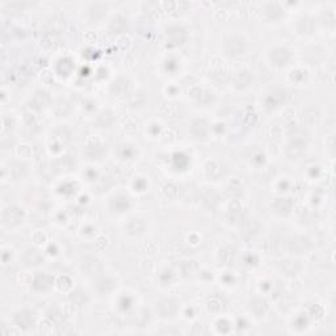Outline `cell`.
<instances>
[{
	"instance_id": "6da1fadb",
	"label": "cell",
	"mask_w": 336,
	"mask_h": 336,
	"mask_svg": "<svg viewBox=\"0 0 336 336\" xmlns=\"http://www.w3.org/2000/svg\"><path fill=\"white\" fill-rule=\"evenodd\" d=\"M247 44L246 40L240 36H230L226 38L224 41V50L229 55H233V57H237V55H242V54L246 53Z\"/></svg>"
},
{
	"instance_id": "7a4b0ae2",
	"label": "cell",
	"mask_w": 336,
	"mask_h": 336,
	"mask_svg": "<svg viewBox=\"0 0 336 336\" xmlns=\"http://www.w3.org/2000/svg\"><path fill=\"white\" fill-rule=\"evenodd\" d=\"M3 222L4 224L14 227L17 226L20 222H23V211L17 207H9L3 211Z\"/></svg>"
},
{
	"instance_id": "3957f363",
	"label": "cell",
	"mask_w": 336,
	"mask_h": 336,
	"mask_svg": "<svg viewBox=\"0 0 336 336\" xmlns=\"http://www.w3.org/2000/svg\"><path fill=\"white\" fill-rule=\"evenodd\" d=\"M157 310L160 314V317L163 318H171V317H175L177 310H179V305L175 300L172 298H167V300L160 301L157 306Z\"/></svg>"
},
{
	"instance_id": "277c9868",
	"label": "cell",
	"mask_w": 336,
	"mask_h": 336,
	"mask_svg": "<svg viewBox=\"0 0 336 336\" xmlns=\"http://www.w3.org/2000/svg\"><path fill=\"white\" fill-rule=\"evenodd\" d=\"M252 81V72L248 70H240L234 75L233 85L237 90H244L247 87H250Z\"/></svg>"
},
{
	"instance_id": "5b68a950",
	"label": "cell",
	"mask_w": 336,
	"mask_h": 336,
	"mask_svg": "<svg viewBox=\"0 0 336 336\" xmlns=\"http://www.w3.org/2000/svg\"><path fill=\"white\" fill-rule=\"evenodd\" d=\"M269 58L276 66H285L290 59V53L285 48H274L269 53Z\"/></svg>"
},
{
	"instance_id": "8992f818",
	"label": "cell",
	"mask_w": 336,
	"mask_h": 336,
	"mask_svg": "<svg viewBox=\"0 0 336 336\" xmlns=\"http://www.w3.org/2000/svg\"><path fill=\"white\" fill-rule=\"evenodd\" d=\"M144 229H146V222L142 218H131V220L125 224V230L128 231L129 235H133V237H137V235H141V234L144 233Z\"/></svg>"
},
{
	"instance_id": "52a82bcc",
	"label": "cell",
	"mask_w": 336,
	"mask_h": 336,
	"mask_svg": "<svg viewBox=\"0 0 336 336\" xmlns=\"http://www.w3.org/2000/svg\"><path fill=\"white\" fill-rule=\"evenodd\" d=\"M81 269L87 276H95L101 271V263L96 257H87L81 263Z\"/></svg>"
},
{
	"instance_id": "ba28073f",
	"label": "cell",
	"mask_w": 336,
	"mask_h": 336,
	"mask_svg": "<svg viewBox=\"0 0 336 336\" xmlns=\"http://www.w3.org/2000/svg\"><path fill=\"white\" fill-rule=\"evenodd\" d=\"M9 177L14 180H23L27 175V166L21 161H12L9 163Z\"/></svg>"
},
{
	"instance_id": "9c48e42d",
	"label": "cell",
	"mask_w": 336,
	"mask_h": 336,
	"mask_svg": "<svg viewBox=\"0 0 336 336\" xmlns=\"http://www.w3.org/2000/svg\"><path fill=\"white\" fill-rule=\"evenodd\" d=\"M307 247H309V242L302 237L293 238L289 242V251H291V254H304L307 251Z\"/></svg>"
},
{
	"instance_id": "30bf717a",
	"label": "cell",
	"mask_w": 336,
	"mask_h": 336,
	"mask_svg": "<svg viewBox=\"0 0 336 336\" xmlns=\"http://www.w3.org/2000/svg\"><path fill=\"white\" fill-rule=\"evenodd\" d=\"M24 263H25V265H38L41 264V261L44 260V257L41 256V254L37 250H32V248H29V250H27L25 251V254H24Z\"/></svg>"
},
{
	"instance_id": "8fae6325",
	"label": "cell",
	"mask_w": 336,
	"mask_h": 336,
	"mask_svg": "<svg viewBox=\"0 0 336 336\" xmlns=\"http://www.w3.org/2000/svg\"><path fill=\"white\" fill-rule=\"evenodd\" d=\"M298 269H300V265L297 264V261H283V264L280 265V271L283 272V274H287V276L296 274Z\"/></svg>"
},
{
	"instance_id": "7c38bea8",
	"label": "cell",
	"mask_w": 336,
	"mask_h": 336,
	"mask_svg": "<svg viewBox=\"0 0 336 336\" xmlns=\"http://www.w3.org/2000/svg\"><path fill=\"white\" fill-rule=\"evenodd\" d=\"M15 320L20 327H31V324L33 323V317L31 315V313L23 311V313H18L15 317Z\"/></svg>"
}]
</instances>
